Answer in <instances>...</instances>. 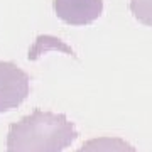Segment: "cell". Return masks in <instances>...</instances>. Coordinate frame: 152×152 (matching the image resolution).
I'll list each match as a JSON object with an SVG mask.
<instances>
[{"label":"cell","mask_w":152,"mask_h":152,"mask_svg":"<svg viewBox=\"0 0 152 152\" xmlns=\"http://www.w3.org/2000/svg\"><path fill=\"white\" fill-rule=\"evenodd\" d=\"M76 139L78 130L66 115L36 108L9 127L7 152H63Z\"/></svg>","instance_id":"6da1fadb"},{"label":"cell","mask_w":152,"mask_h":152,"mask_svg":"<svg viewBox=\"0 0 152 152\" xmlns=\"http://www.w3.org/2000/svg\"><path fill=\"white\" fill-rule=\"evenodd\" d=\"M31 91V78L15 63L0 61V113L20 107Z\"/></svg>","instance_id":"7a4b0ae2"},{"label":"cell","mask_w":152,"mask_h":152,"mask_svg":"<svg viewBox=\"0 0 152 152\" xmlns=\"http://www.w3.org/2000/svg\"><path fill=\"white\" fill-rule=\"evenodd\" d=\"M53 9L58 19L73 26H90L103 12V0H53Z\"/></svg>","instance_id":"3957f363"},{"label":"cell","mask_w":152,"mask_h":152,"mask_svg":"<svg viewBox=\"0 0 152 152\" xmlns=\"http://www.w3.org/2000/svg\"><path fill=\"white\" fill-rule=\"evenodd\" d=\"M76 152H137L135 147L120 137H96L86 140Z\"/></svg>","instance_id":"277c9868"},{"label":"cell","mask_w":152,"mask_h":152,"mask_svg":"<svg viewBox=\"0 0 152 152\" xmlns=\"http://www.w3.org/2000/svg\"><path fill=\"white\" fill-rule=\"evenodd\" d=\"M130 12L140 24L152 27V0H130Z\"/></svg>","instance_id":"5b68a950"}]
</instances>
